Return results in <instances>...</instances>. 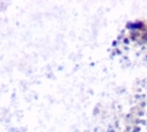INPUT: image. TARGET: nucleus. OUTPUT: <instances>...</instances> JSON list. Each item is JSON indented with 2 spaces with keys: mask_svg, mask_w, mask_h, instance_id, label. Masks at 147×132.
<instances>
[{
  "mask_svg": "<svg viewBox=\"0 0 147 132\" xmlns=\"http://www.w3.org/2000/svg\"><path fill=\"white\" fill-rule=\"evenodd\" d=\"M140 39H142V40H141L142 43L147 44V24H146V26H145V29H143V32L141 33V38H140Z\"/></svg>",
  "mask_w": 147,
  "mask_h": 132,
  "instance_id": "obj_1",
  "label": "nucleus"
}]
</instances>
